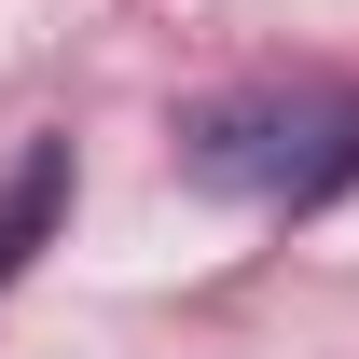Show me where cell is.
Returning a JSON list of instances; mask_svg holds the SVG:
<instances>
[{
  "label": "cell",
  "instance_id": "1",
  "mask_svg": "<svg viewBox=\"0 0 359 359\" xmlns=\"http://www.w3.org/2000/svg\"><path fill=\"white\" fill-rule=\"evenodd\" d=\"M332 138H346L332 97H222V111L180 125V166L208 194H318V180H346Z\"/></svg>",
  "mask_w": 359,
  "mask_h": 359
},
{
  "label": "cell",
  "instance_id": "2",
  "mask_svg": "<svg viewBox=\"0 0 359 359\" xmlns=\"http://www.w3.org/2000/svg\"><path fill=\"white\" fill-rule=\"evenodd\" d=\"M55 222H69V138H42L28 166L0 180V290L42 263V235H55Z\"/></svg>",
  "mask_w": 359,
  "mask_h": 359
},
{
  "label": "cell",
  "instance_id": "3",
  "mask_svg": "<svg viewBox=\"0 0 359 359\" xmlns=\"http://www.w3.org/2000/svg\"><path fill=\"white\" fill-rule=\"evenodd\" d=\"M346 166H359V138H346Z\"/></svg>",
  "mask_w": 359,
  "mask_h": 359
}]
</instances>
